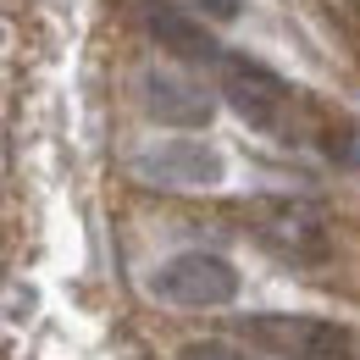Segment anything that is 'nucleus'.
I'll use <instances>...</instances> for the list:
<instances>
[{
  "mask_svg": "<svg viewBox=\"0 0 360 360\" xmlns=\"http://www.w3.org/2000/svg\"><path fill=\"white\" fill-rule=\"evenodd\" d=\"M244 338L283 360H355V333L327 316H250Z\"/></svg>",
  "mask_w": 360,
  "mask_h": 360,
  "instance_id": "obj_1",
  "label": "nucleus"
},
{
  "mask_svg": "<svg viewBox=\"0 0 360 360\" xmlns=\"http://www.w3.org/2000/svg\"><path fill=\"white\" fill-rule=\"evenodd\" d=\"M150 294L178 305V311H217L227 300H238V271H233V261L211 255V250H183L167 266H155Z\"/></svg>",
  "mask_w": 360,
  "mask_h": 360,
  "instance_id": "obj_2",
  "label": "nucleus"
},
{
  "mask_svg": "<svg viewBox=\"0 0 360 360\" xmlns=\"http://www.w3.org/2000/svg\"><path fill=\"white\" fill-rule=\"evenodd\" d=\"M222 100L238 111V122H250L255 134H277L288 105H294V89L283 72H271L261 56H222Z\"/></svg>",
  "mask_w": 360,
  "mask_h": 360,
  "instance_id": "obj_3",
  "label": "nucleus"
},
{
  "mask_svg": "<svg viewBox=\"0 0 360 360\" xmlns=\"http://www.w3.org/2000/svg\"><path fill=\"white\" fill-rule=\"evenodd\" d=\"M255 233L271 255L294 261V266H321L333 255V238H327V222L316 217L311 205L300 200H266L255 205Z\"/></svg>",
  "mask_w": 360,
  "mask_h": 360,
  "instance_id": "obj_4",
  "label": "nucleus"
},
{
  "mask_svg": "<svg viewBox=\"0 0 360 360\" xmlns=\"http://www.w3.org/2000/svg\"><path fill=\"white\" fill-rule=\"evenodd\" d=\"M134 167H139V178L167 183V188H217L227 178L222 150H211L205 139H167V144L144 150Z\"/></svg>",
  "mask_w": 360,
  "mask_h": 360,
  "instance_id": "obj_5",
  "label": "nucleus"
},
{
  "mask_svg": "<svg viewBox=\"0 0 360 360\" xmlns=\"http://www.w3.org/2000/svg\"><path fill=\"white\" fill-rule=\"evenodd\" d=\"M144 28H150V39L167 50L172 61H188V67H217L222 61L217 34L200 17H188L183 6H172V0H150L144 6Z\"/></svg>",
  "mask_w": 360,
  "mask_h": 360,
  "instance_id": "obj_6",
  "label": "nucleus"
},
{
  "mask_svg": "<svg viewBox=\"0 0 360 360\" xmlns=\"http://www.w3.org/2000/svg\"><path fill=\"white\" fill-rule=\"evenodd\" d=\"M144 111L161 128H183V134L211 128V117H217L211 94L200 84H188V78H178V72H144Z\"/></svg>",
  "mask_w": 360,
  "mask_h": 360,
  "instance_id": "obj_7",
  "label": "nucleus"
},
{
  "mask_svg": "<svg viewBox=\"0 0 360 360\" xmlns=\"http://www.w3.org/2000/svg\"><path fill=\"white\" fill-rule=\"evenodd\" d=\"M178 360H250L238 344H227V338H194V344H183Z\"/></svg>",
  "mask_w": 360,
  "mask_h": 360,
  "instance_id": "obj_8",
  "label": "nucleus"
},
{
  "mask_svg": "<svg viewBox=\"0 0 360 360\" xmlns=\"http://www.w3.org/2000/svg\"><path fill=\"white\" fill-rule=\"evenodd\" d=\"M188 6H194V11H200V17H217V22H233V17H238V6H244V0H188Z\"/></svg>",
  "mask_w": 360,
  "mask_h": 360,
  "instance_id": "obj_9",
  "label": "nucleus"
},
{
  "mask_svg": "<svg viewBox=\"0 0 360 360\" xmlns=\"http://www.w3.org/2000/svg\"><path fill=\"white\" fill-rule=\"evenodd\" d=\"M0 45H6V28H0Z\"/></svg>",
  "mask_w": 360,
  "mask_h": 360,
  "instance_id": "obj_10",
  "label": "nucleus"
}]
</instances>
